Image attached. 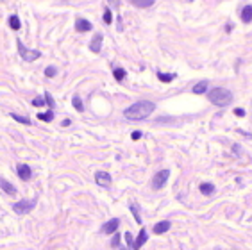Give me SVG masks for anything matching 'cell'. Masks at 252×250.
Returning a JSON list of instances; mask_svg holds the SVG:
<instances>
[{
	"instance_id": "obj_1",
	"label": "cell",
	"mask_w": 252,
	"mask_h": 250,
	"mask_svg": "<svg viewBox=\"0 0 252 250\" xmlns=\"http://www.w3.org/2000/svg\"><path fill=\"white\" fill-rule=\"evenodd\" d=\"M156 109V104L150 102V100H138L132 105H129L125 111H124V116L127 120H132V122H139V120H145L154 113Z\"/></svg>"
},
{
	"instance_id": "obj_2",
	"label": "cell",
	"mask_w": 252,
	"mask_h": 250,
	"mask_svg": "<svg viewBox=\"0 0 252 250\" xmlns=\"http://www.w3.org/2000/svg\"><path fill=\"white\" fill-rule=\"evenodd\" d=\"M208 100L218 107H225L232 102V93L227 88H213L208 93Z\"/></svg>"
},
{
	"instance_id": "obj_3",
	"label": "cell",
	"mask_w": 252,
	"mask_h": 250,
	"mask_svg": "<svg viewBox=\"0 0 252 250\" xmlns=\"http://www.w3.org/2000/svg\"><path fill=\"white\" fill-rule=\"evenodd\" d=\"M16 47H18V54L23 61H36L38 57H41V52L40 50H32V48H25V45L16 40Z\"/></svg>"
},
{
	"instance_id": "obj_4",
	"label": "cell",
	"mask_w": 252,
	"mask_h": 250,
	"mask_svg": "<svg viewBox=\"0 0 252 250\" xmlns=\"http://www.w3.org/2000/svg\"><path fill=\"white\" fill-rule=\"evenodd\" d=\"M34 207H36V200L34 198H31V200H18L16 204H13V211L16 214H29Z\"/></svg>"
},
{
	"instance_id": "obj_5",
	"label": "cell",
	"mask_w": 252,
	"mask_h": 250,
	"mask_svg": "<svg viewBox=\"0 0 252 250\" xmlns=\"http://www.w3.org/2000/svg\"><path fill=\"white\" fill-rule=\"evenodd\" d=\"M168 177H170V170H159L158 173L152 177V188H154V189H161V188L166 184Z\"/></svg>"
},
{
	"instance_id": "obj_6",
	"label": "cell",
	"mask_w": 252,
	"mask_h": 250,
	"mask_svg": "<svg viewBox=\"0 0 252 250\" xmlns=\"http://www.w3.org/2000/svg\"><path fill=\"white\" fill-rule=\"evenodd\" d=\"M118 227H120V220H118V218H111L109 222H105L104 225L100 227V230H102V234H115Z\"/></svg>"
},
{
	"instance_id": "obj_7",
	"label": "cell",
	"mask_w": 252,
	"mask_h": 250,
	"mask_svg": "<svg viewBox=\"0 0 252 250\" xmlns=\"http://www.w3.org/2000/svg\"><path fill=\"white\" fill-rule=\"evenodd\" d=\"M95 182L102 188H109L111 186V175L107 172H97L95 173Z\"/></svg>"
},
{
	"instance_id": "obj_8",
	"label": "cell",
	"mask_w": 252,
	"mask_h": 250,
	"mask_svg": "<svg viewBox=\"0 0 252 250\" xmlns=\"http://www.w3.org/2000/svg\"><path fill=\"white\" fill-rule=\"evenodd\" d=\"M93 29V25H91V21H88L86 18H77L75 20V31L77 32H90Z\"/></svg>"
},
{
	"instance_id": "obj_9",
	"label": "cell",
	"mask_w": 252,
	"mask_h": 250,
	"mask_svg": "<svg viewBox=\"0 0 252 250\" xmlns=\"http://www.w3.org/2000/svg\"><path fill=\"white\" fill-rule=\"evenodd\" d=\"M102 40H104V36L100 34V32H97L93 36V40L90 41V50L93 54H98L100 52V48H102Z\"/></svg>"
},
{
	"instance_id": "obj_10",
	"label": "cell",
	"mask_w": 252,
	"mask_h": 250,
	"mask_svg": "<svg viewBox=\"0 0 252 250\" xmlns=\"http://www.w3.org/2000/svg\"><path fill=\"white\" fill-rule=\"evenodd\" d=\"M16 173L21 180H29L32 177V170L29 168V165H18L16 166Z\"/></svg>"
},
{
	"instance_id": "obj_11",
	"label": "cell",
	"mask_w": 252,
	"mask_h": 250,
	"mask_svg": "<svg viewBox=\"0 0 252 250\" xmlns=\"http://www.w3.org/2000/svg\"><path fill=\"white\" fill-rule=\"evenodd\" d=\"M147 229H141L139 230V234H138V238L134 240V243H132V250H139L141 247H143V243H147Z\"/></svg>"
},
{
	"instance_id": "obj_12",
	"label": "cell",
	"mask_w": 252,
	"mask_h": 250,
	"mask_svg": "<svg viewBox=\"0 0 252 250\" xmlns=\"http://www.w3.org/2000/svg\"><path fill=\"white\" fill-rule=\"evenodd\" d=\"M170 227H172V223H170L168 220H163V222L156 223L152 230H154V234H165V232H166V230L170 229Z\"/></svg>"
},
{
	"instance_id": "obj_13",
	"label": "cell",
	"mask_w": 252,
	"mask_h": 250,
	"mask_svg": "<svg viewBox=\"0 0 252 250\" xmlns=\"http://www.w3.org/2000/svg\"><path fill=\"white\" fill-rule=\"evenodd\" d=\"M0 189H4L7 195H11V197L16 195V188L13 186L9 180H6V179H0Z\"/></svg>"
},
{
	"instance_id": "obj_14",
	"label": "cell",
	"mask_w": 252,
	"mask_h": 250,
	"mask_svg": "<svg viewBox=\"0 0 252 250\" xmlns=\"http://www.w3.org/2000/svg\"><path fill=\"white\" fill-rule=\"evenodd\" d=\"M240 18H242L243 23H250V21H252V6H250V4L245 6V7L242 9V16H240Z\"/></svg>"
},
{
	"instance_id": "obj_15",
	"label": "cell",
	"mask_w": 252,
	"mask_h": 250,
	"mask_svg": "<svg viewBox=\"0 0 252 250\" xmlns=\"http://www.w3.org/2000/svg\"><path fill=\"white\" fill-rule=\"evenodd\" d=\"M154 2H156V0H131V4H132V6H136V7H139V9L152 7V6H154Z\"/></svg>"
},
{
	"instance_id": "obj_16",
	"label": "cell",
	"mask_w": 252,
	"mask_h": 250,
	"mask_svg": "<svg viewBox=\"0 0 252 250\" xmlns=\"http://www.w3.org/2000/svg\"><path fill=\"white\" fill-rule=\"evenodd\" d=\"M129 209H131L132 216H134V220H136V223H139V225H141V214H139V206H138L136 202H131V204H129Z\"/></svg>"
},
{
	"instance_id": "obj_17",
	"label": "cell",
	"mask_w": 252,
	"mask_h": 250,
	"mask_svg": "<svg viewBox=\"0 0 252 250\" xmlns=\"http://www.w3.org/2000/svg\"><path fill=\"white\" fill-rule=\"evenodd\" d=\"M208 86H209L208 81H200L197 86H193V93L195 95H204L206 91H208Z\"/></svg>"
},
{
	"instance_id": "obj_18",
	"label": "cell",
	"mask_w": 252,
	"mask_h": 250,
	"mask_svg": "<svg viewBox=\"0 0 252 250\" xmlns=\"http://www.w3.org/2000/svg\"><path fill=\"white\" fill-rule=\"evenodd\" d=\"M200 193L202 195H213L215 193V186L211 182H202L200 184Z\"/></svg>"
},
{
	"instance_id": "obj_19",
	"label": "cell",
	"mask_w": 252,
	"mask_h": 250,
	"mask_svg": "<svg viewBox=\"0 0 252 250\" xmlns=\"http://www.w3.org/2000/svg\"><path fill=\"white\" fill-rule=\"evenodd\" d=\"M175 77H177V73H163V72H158V79L161 81V82H172Z\"/></svg>"
},
{
	"instance_id": "obj_20",
	"label": "cell",
	"mask_w": 252,
	"mask_h": 250,
	"mask_svg": "<svg viewBox=\"0 0 252 250\" xmlns=\"http://www.w3.org/2000/svg\"><path fill=\"white\" fill-rule=\"evenodd\" d=\"M9 27L13 29V31H18L21 27V21H20V18L16 16V14H11L9 16Z\"/></svg>"
},
{
	"instance_id": "obj_21",
	"label": "cell",
	"mask_w": 252,
	"mask_h": 250,
	"mask_svg": "<svg viewBox=\"0 0 252 250\" xmlns=\"http://www.w3.org/2000/svg\"><path fill=\"white\" fill-rule=\"evenodd\" d=\"M38 118H40L41 122H52V120H54V109H48V111H43V113H40V115H38Z\"/></svg>"
},
{
	"instance_id": "obj_22",
	"label": "cell",
	"mask_w": 252,
	"mask_h": 250,
	"mask_svg": "<svg viewBox=\"0 0 252 250\" xmlns=\"http://www.w3.org/2000/svg\"><path fill=\"white\" fill-rule=\"evenodd\" d=\"M127 72L124 70V68H115L113 70V77H115V81H118V82H122L124 79H125Z\"/></svg>"
},
{
	"instance_id": "obj_23",
	"label": "cell",
	"mask_w": 252,
	"mask_h": 250,
	"mask_svg": "<svg viewBox=\"0 0 252 250\" xmlns=\"http://www.w3.org/2000/svg\"><path fill=\"white\" fill-rule=\"evenodd\" d=\"M11 118H13V120H16V122H20V123H23V125H31V120H29L27 116H21V115H16V113H11Z\"/></svg>"
},
{
	"instance_id": "obj_24",
	"label": "cell",
	"mask_w": 252,
	"mask_h": 250,
	"mask_svg": "<svg viewBox=\"0 0 252 250\" xmlns=\"http://www.w3.org/2000/svg\"><path fill=\"white\" fill-rule=\"evenodd\" d=\"M72 104H74V107L79 111V113H82V111H84V104H82V100H81V97L75 95L74 98H72Z\"/></svg>"
},
{
	"instance_id": "obj_25",
	"label": "cell",
	"mask_w": 252,
	"mask_h": 250,
	"mask_svg": "<svg viewBox=\"0 0 252 250\" xmlns=\"http://www.w3.org/2000/svg\"><path fill=\"white\" fill-rule=\"evenodd\" d=\"M102 18H104L105 25H111V23H113V13H111V9L105 7V9H104V16H102Z\"/></svg>"
},
{
	"instance_id": "obj_26",
	"label": "cell",
	"mask_w": 252,
	"mask_h": 250,
	"mask_svg": "<svg viewBox=\"0 0 252 250\" xmlns=\"http://www.w3.org/2000/svg\"><path fill=\"white\" fill-rule=\"evenodd\" d=\"M55 73H57V68H55V66H47V68H45V75H47L48 79L55 77Z\"/></svg>"
},
{
	"instance_id": "obj_27",
	"label": "cell",
	"mask_w": 252,
	"mask_h": 250,
	"mask_svg": "<svg viewBox=\"0 0 252 250\" xmlns=\"http://www.w3.org/2000/svg\"><path fill=\"white\" fill-rule=\"evenodd\" d=\"M175 118H170V116H161V118H156V123H174Z\"/></svg>"
},
{
	"instance_id": "obj_28",
	"label": "cell",
	"mask_w": 252,
	"mask_h": 250,
	"mask_svg": "<svg viewBox=\"0 0 252 250\" xmlns=\"http://www.w3.org/2000/svg\"><path fill=\"white\" fill-rule=\"evenodd\" d=\"M45 104L48 105L50 109H54V105H55V102H54V98H52V95L48 93V91L45 93Z\"/></svg>"
},
{
	"instance_id": "obj_29",
	"label": "cell",
	"mask_w": 252,
	"mask_h": 250,
	"mask_svg": "<svg viewBox=\"0 0 252 250\" xmlns=\"http://www.w3.org/2000/svg\"><path fill=\"white\" fill-rule=\"evenodd\" d=\"M32 105H34V107H43V105H45V98H43V97H36V98L32 100Z\"/></svg>"
},
{
	"instance_id": "obj_30",
	"label": "cell",
	"mask_w": 252,
	"mask_h": 250,
	"mask_svg": "<svg viewBox=\"0 0 252 250\" xmlns=\"http://www.w3.org/2000/svg\"><path fill=\"white\" fill-rule=\"evenodd\" d=\"M111 247H113V248H118V247H120V234H118V232H115V236H113Z\"/></svg>"
},
{
	"instance_id": "obj_31",
	"label": "cell",
	"mask_w": 252,
	"mask_h": 250,
	"mask_svg": "<svg viewBox=\"0 0 252 250\" xmlns=\"http://www.w3.org/2000/svg\"><path fill=\"white\" fill-rule=\"evenodd\" d=\"M124 238H125V241H127V247H129V248H132V243H134L132 234H131V232H125V236H124Z\"/></svg>"
},
{
	"instance_id": "obj_32",
	"label": "cell",
	"mask_w": 252,
	"mask_h": 250,
	"mask_svg": "<svg viewBox=\"0 0 252 250\" xmlns=\"http://www.w3.org/2000/svg\"><path fill=\"white\" fill-rule=\"evenodd\" d=\"M234 115L240 116V118H243V116H245V111H243L242 107H238V109H234Z\"/></svg>"
},
{
	"instance_id": "obj_33",
	"label": "cell",
	"mask_w": 252,
	"mask_h": 250,
	"mask_svg": "<svg viewBox=\"0 0 252 250\" xmlns=\"http://www.w3.org/2000/svg\"><path fill=\"white\" fill-rule=\"evenodd\" d=\"M131 138H132V139L136 141V139H139V138H141V132H139V131H134V132L131 134Z\"/></svg>"
},
{
	"instance_id": "obj_34",
	"label": "cell",
	"mask_w": 252,
	"mask_h": 250,
	"mask_svg": "<svg viewBox=\"0 0 252 250\" xmlns=\"http://www.w3.org/2000/svg\"><path fill=\"white\" fill-rule=\"evenodd\" d=\"M70 123H72V120H70V118H64V120H63V123H61V125H63V127H68Z\"/></svg>"
},
{
	"instance_id": "obj_35",
	"label": "cell",
	"mask_w": 252,
	"mask_h": 250,
	"mask_svg": "<svg viewBox=\"0 0 252 250\" xmlns=\"http://www.w3.org/2000/svg\"><path fill=\"white\" fill-rule=\"evenodd\" d=\"M107 4L113 6V7H118V0H107Z\"/></svg>"
},
{
	"instance_id": "obj_36",
	"label": "cell",
	"mask_w": 252,
	"mask_h": 250,
	"mask_svg": "<svg viewBox=\"0 0 252 250\" xmlns=\"http://www.w3.org/2000/svg\"><path fill=\"white\" fill-rule=\"evenodd\" d=\"M118 248H120V250H129V248H122V247H118Z\"/></svg>"
}]
</instances>
